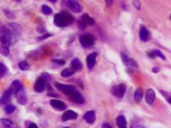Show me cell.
<instances>
[{
  "instance_id": "36",
  "label": "cell",
  "mask_w": 171,
  "mask_h": 128,
  "mask_svg": "<svg viewBox=\"0 0 171 128\" xmlns=\"http://www.w3.org/2000/svg\"><path fill=\"white\" fill-rule=\"evenodd\" d=\"M133 4L134 5V6L137 9L140 10V8H141V7H140V3H139L138 1H134V2H133Z\"/></svg>"
},
{
  "instance_id": "18",
  "label": "cell",
  "mask_w": 171,
  "mask_h": 128,
  "mask_svg": "<svg viewBox=\"0 0 171 128\" xmlns=\"http://www.w3.org/2000/svg\"><path fill=\"white\" fill-rule=\"evenodd\" d=\"M116 123L118 128H127V123L125 117L123 115H119L116 119Z\"/></svg>"
},
{
  "instance_id": "27",
  "label": "cell",
  "mask_w": 171,
  "mask_h": 128,
  "mask_svg": "<svg viewBox=\"0 0 171 128\" xmlns=\"http://www.w3.org/2000/svg\"><path fill=\"white\" fill-rule=\"evenodd\" d=\"M18 67L22 70H27L30 68V66H29V64L27 61H22L18 63Z\"/></svg>"
},
{
  "instance_id": "6",
  "label": "cell",
  "mask_w": 171,
  "mask_h": 128,
  "mask_svg": "<svg viewBox=\"0 0 171 128\" xmlns=\"http://www.w3.org/2000/svg\"><path fill=\"white\" fill-rule=\"evenodd\" d=\"M67 6L69 7V9H70L73 12L75 13H79L81 12L82 10V6L76 1H74V0H70L67 2Z\"/></svg>"
},
{
  "instance_id": "19",
  "label": "cell",
  "mask_w": 171,
  "mask_h": 128,
  "mask_svg": "<svg viewBox=\"0 0 171 128\" xmlns=\"http://www.w3.org/2000/svg\"><path fill=\"white\" fill-rule=\"evenodd\" d=\"M71 68L75 70H79L82 68V62L78 58H75L71 61Z\"/></svg>"
},
{
  "instance_id": "12",
  "label": "cell",
  "mask_w": 171,
  "mask_h": 128,
  "mask_svg": "<svg viewBox=\"0 0 171 128\" xmlns=\"http://www.w3.org/2000/svg\"><path fill=\"white\" fill-rule=\"evenodd\" d=\"M50 103L52 107L55 108V109H57L58 110H63L66 109V104L63 103V101L60 100H58V99H52L50 102Z\"/></svg>"
},
{
  "instance_id": "28",
  "label": "cell",
  "mask_w": 171,
  "mask_h": 128,
  "mask_svg": "<svg viewBox=\"0 0 171 128\" xmlns=\"http://www.w3.org/2000/svg\"><path fill=\"white\" fill-rule=\"evenodd\" d=\"M6 71H7V68L6 66L2 63H0V79L3 78L6 75Z\"/></svg>"
},
{
  "instance_id": "26",
  "label": "cell",
  "mask_w": 171,
  "mask_h": 128,
  "mask_svg": "<svg viewBox=\"0 0 171 128\" xmlns=\"http://www.w3.org/2000/svg\"><path fill=\"white\" fill-rule=\"evenodd\" d=\"M42 11L44 15H49L52 14V9L47 5H43L42 6Z\"/></svg>"
},
{
  "instance_id": "38",
  "label": "cell",
  "mask_w": 171,
  "mask_h": 128,
  "mask_svg": "<svg viewBox=\"0 0 171 128\" xmlns=\"http://www.w3.org/2000/svg\"><path fill=\"white\" fill-rule=\"evenodd\" d=\"M37 31H39V33H43V32H45V29L42 27V26H39L37 28Z\"/></svg>"
},
{
  "instance_id": "23",
  "label": "cell",
  "mask_w": 171,
  "mask_h": 128,
  "mask_svg": "<svg viewBox=\"0 0 171 128\" xmlns=\"http://www.w3.org/2000/svg\"><path fill=\"white\" fill-rule=\"evenodd\" d=\"M81 19L87 25H93L94 24V20L93 18L90 17L87 14H84L81 17Z\"/></svg>"
},
{
  "instance_id": "21",
  "label": "cell",
  "mask_w": 171,
  "mask_h": 128,
  "mask_svg": "<svg viewBox=\"0 0 171 128\" xmlns=\"http://www.w3.org/2000/svg\"><path fill=\"white\" fill-rule=\"evenodd\" d=\"M142 97H143V91L141 87L138 88L136 91H135L134 93V100L136 103H140L142 99Z\"/></svg>"
},
{
  "instance_id": "16",
  "label": "cell",
  "mask_w": 171,
  "mask_h": 128,
  "mask_svg": "<svg viewBox=\"0 0 171 128\" xmlns=\"http://www.w3.org/2000/svg\"><path fill=\"white\" fill-rule=\"evenodd\" d=\"M122 61L123 63H125V65L126 66H129V67H138V65H137V63L131 58H129L127 55H124L122 54Z\"/></svg>"
},
{
  "instance_id": "7",
  "label": "cell",
  "mask_w": 171,
  "mask_h": 128,
  "mask_svg": "<svg viewBox=\"0 0 171 128\" xmlns=\"http://www.w3.org/2000/svg\"><path fill=\"white\" fill-rule=\"evenodd\" d=\"M46 87V81L42 77L39 78L38 79L36 80L35 82V84H34V91L36 92H39V93H41L44 90H45Z\"/></svg>"
},
{
  "instance_id": "43",
  "label": "cell",
  "mask_w": 171,
  "mask_h": 128,
  "mask_svg": "<svg viewBox=\"0 0 171 128\" xmlns=\"http://www.w3.org/2000/svg\"><path fill=\"white\" fill-rule=\"evenodd\" d=\"M168 101H169V103H170L171 104V98H169Z\"/></svg>"
},
{
  "instance_id": "31",
  "label": "cell",
  "mask_w": 171,
  "mask_h": 128,
  "mask_svg": "<svg viewBox=\"0 0 171 128\" xmlns=\"http://www.w3.org/2000/svg\"><path fill=\"white\" fill-rule=\"evenodd\" d=\"M154 51V54H155V56H156V57L158 56L159 58H161L162 59H164V60H165V55H163L160 51H158V50H155V51Z\"/></svg>"
},
{
  "instance_id": "33",
  "label": "cell",
  "mask_w": 171,
  "mask_h": 128,
  "mask_svg": "<svg viewBox=\"0 0 171 128\" xmlns=\"http://www.w3.org/2000/svg\"><path fill=\"white\" fill-rule=\"evenodd\" d=\"M131 128H144L138 122H133L131 124Z\"/></svg>"
},
{
  "instance_id": "40",
  "label": "cell",
  "mask_w": 171,
  "mask_h": 128,
  "mask_svg": "<svg viewBox=\"0 0 171 128\" xmlns=\"http://www.w3.org/2000/svg\"><path fill=\"white\" fill-rule=\"evenodd\" d=\"M102 128H112V127L110 124H108V123H104L102 125Z\"/></svg>"
},
{
  "instance_id": "3",
  "label": "cell",
  "mask_w": 171,
  "mask_h": 128,
  "mask_svg": "<svg viewBox=\"0 0 171 128\" xmlns=\"http://www.w3.org/2000/svg\"><path fill=\"white\" fill-rule=\"evenodd\" d=\"M79 41H80V43L83 47L90 48L91 46H93L94 42H95V39H94V37L93 35L87 34L82 35L79 39Z\"/></svg>"
},
{
  "instance_id": "42",
  "label": "cell",
  "mask_w": 171,
  "mask_h": 128,
  "mask_svg": "<svg viewBox=\"0 0 171 128\" xmlns=\"http://www.w3.org/2000/svg\"><path fill=\"white\" fill-rule=\"evenodd\" d=\"M106 3L107 6H110L111 4L113 3V2L112 1H106Z\"/></svg>"
},
{
  "instance_id": "4",
  "label": "cell",
  "mask_w": 171,
  "mask_h": 128,
  "mask_svg": "<svg viewBox=\"0 0 171 128\" xmlns=\"http://www.w3.org/2000/svg\"><path fill=\"white\" fill-rule=\"evenodd\" d=\"M54 86L59 91H61L63 94H66V95H71L74 92L76 91V88L74 86L65 85V84H62L59 82H55Z\"/></svg>"
},
{
  "instance_id": "25",
  "label": "cell",
  "mask_w": 171,
  "mask_h": 128,
  "mask_svg": "<svg viewBox=\"0 0 171 128\" xmlns=\"http://www.w3.org/2000/svg\"><path fill=\"white\" fill-rule=\"evenodd\" d=\"M74 73H75V70H73L72 68H66V69L62 71L61 75L64 78H67V77L71 76Z\"/></svg>"
},
{
  "instance_id": "17",
  "label": "cell",
  "mask_w": 171,
  "mask_h": 128,
  "mask_svg": "<svg viewBox=\"0 0 171 128\" xmlns=\"http://www.w3.org/2000/svg\"><path fill=\"white\" fill-rule=\"evenodd\" d=\"M83 119L87 121L88 123H94L95 121V113L93 110L87 111L83 116Z\"/></svg>"
},
{
  "instance_id": "10",
  "label": "cell",
  "mask_w": 171,
  "mask_h": 128,
  "mask_svg": "<svg viewBox=\"0 0 171 128\" xmlns=\"http://www.w3.org/2000/svg\"><path fill=\"white\" fill-rule=\"evenodd\" d=\"M16 98H17V101L19 104L21 105H25V104L27 103V94L25 91L23 89L20 91H18L17 94H16Z\"/></svg>"
},
{
  "instance_id": "1",
  "label": "cell",
  "mask_w": 171,
  "mask_h": 128,
  "mask_svg": "<svg viewBox=\"0 0 171 128\" xmlns=\"http://www.w3.org/2000/svg\"><path fill=\"white\" fill-rule=\"evenodd\" d=\"M22 29L15 23H10L0 27V42L8 46L18 42L21 37Z\"/></svg>"
},
{
  "instance_id": "8",
  "label": "cell",
  "mask_w": 171,
  "mask_h": 128,
  "mask_svg": "<svg viewBox=\"0 0 171 128\" xmlns=\"http://www.w3.org/2000/svg\"><path fill=\"white\" fill-rule=\"evenodd\" d=\"M78 118V114L73 110H66L62 116V120L66 122L68 120H74Z\"/></svg>"
},
{
  "instance_id": "15",
  "label": "cell",
  "mask_w": 171,
  "mask_h": 128,
  "mask_svg": "<svg viewBox=\"0 0 171 128\" xmlns=\"http://www.w3.org/2000/svg\"><path fill=\"white\" fill-rule=\"evenodd\" d=\"M13 93L11 92V91L8 89L6 91L4 92V94L2 95V97L0 98V105H3V104H5L6 103H8L11 98V96H12Z\"/></svg>"
},
{
  "instance_id": "34",
  "label": "cell",
  "mask_w": 171,
  "mask_h": 128,
  "mask_svg": "<svg viewBox=\"0 0 171 128\" xmlns=\"http://www.w3.org/2000/svg\"><path fill=\"white\" fill-rule=\"evenodd\" d=\"M51 35H52V34H46L42 35V36L39 37V38H38V40H39V41H42V40H44L46 39L49 38V37H51Z\"/></svg>"
},
{
  "instance_id": "11",
  "label": "cell",
  "mask_w": 171,
  "mask_h": 128,
  "mask_svg": "<svg viewBox=\"0 0 171 128\" xmlns=\"http://www.w3.org/2000/svg\"><path fill=\"white\" fill-rule=\"evenodd\" d=\"M97 54L96 52H94V53H91L90 55L87 56V67L89 69H92L94 65H95V62H96V58H97Z\"/></svg>"
},
{
  "instance_id": "35",
  "label": "cell",
  "mask_w": 171,
  "mask_h": 128,
  "mask_svg": "<svg viewBox=\"0 0 171 128\" xmlns=\"http://www.w3.org/2000/svg\"><path fill=\"white\" fill-rule=\"evenodd\" d=\"M42 75H43V76H46V77H43V78L42 77V79L45 80V81H50V80H51V75H48V74L43 73V74H42Z\"/></svg>"
},
{
  "instance_id": "14",
  "label": "cell",
  "mask_w": 171,
  "mask_h": 128,
  "mask_svg": "<svg viewBox=\"0 0 171 128\" xmlns=\"http://www.w3.org/2000/svg\"><path fill=\"white\" fill-rule=\"evenodd\" d=\"M70 97H71V99L76 103L82 104L85 103L84 98L82 95L81 93H79L78 91L74 92L72 95H70Z\"/></svg>"
},
{
  "instance_id": "41",
  "label": "cell",
  "mask_w": 171,
  "mask_h": 128,
  "mask_svg": "<svg viewBox=\"0 0 171 128\" xmlns=\"http://www.w3.org/2000/svg\"><path fill=\"white\" fill-rule=\"evenodd\" d=\"M158 71H159L158 67H153V73H158Z\"/></svg>"
},
{
  "instance_id": "32",
  "label": "cell",
  "mask_w": 171,
  "mask_h": 128,
  "mask_svg": "<svg viewBox=\"0 0 171 128\" xmlns=\"http://www.w3.org/2000/svg\"><path fill=\"white\" fill-rule=\"evenodd\" d=\"M52 62L54 63L58 64V65H59V66H63V65L65 64V61H64V60H62V59H53Z\"/></svg>"
},
{
  "instance_id": "44",
  "label": "cell",
  "mask_w": 171,
  "mask_h": 128,
  "mask_svg": "<svg viewBox=\"0 0 171 128\" xmlns=\"http://www.w3.org/2000/svg\"><path fill=\"white\" fill-rule=\"evenodd\" d=\"M63 128H70V127H63Z\"/></svg>"
},
{
  "instance_id": "24",
  "label": "cell",
  "mask_w": 171,
  "mask_h": 128,
  "mask_svg": "<svg viewBox=\"0 0 171 128\" xmlns=\"http://www.w3.org/2000/svg\"><path fill=\"white\" fill-rule=\"evenodd\" d=\"M9 46L8 45L6 44H1V46H0V53L2 54L4 56H7L9 55L10 54V50H9Z\"/></svg>"
},
{
  "instance_id": "22",
  "label": "cell",
  "mask_w": 171,
  "mask_h": 128,
  "mask_svg": "<svg viewBox=\"0 0 171 128\" xmlns=\"http://www.w3.org/2000/svg\"><path fill=\"white\" fill-rule=\"evenodd\" d=\"M0 124L3 128H13L14 127V124L13 122L6 119H0Z\"/></svg>"
},
{
  "instance_id": "39",
  "label": "cell",
  "mask_w": 171,
  "mask_h": 128,
  "mask_svg": "<svg viewBox=\"0 0 171 128\" xmlns=\"http://www.w3.org/2000/svg\"><path fill=\"white\" fill-rule=\"evenodd\" d=\"M27 128H38V126L36 124H34V123H30Z\"/></svg>"
},
{
  "instance_id": "2",
  "label": "cell",
  "mask_w": 171,
  "mask_h": 128,
  "mask_svg": "<svg viewBox=\"0 0 171 128\" xmlns=\"http://www.w3.org/2000/svg\"><path fill=\"white\" fill-rule=\"evenodd\" d=\"M74 19L75 18L72 15H70L68 11H62L60 13L56 14L54 15V24L59 27H64L71 24L74 22Z\"/></svg>"
},
{
  "instance_id": "20",
  "label": "cell",
  "mask_w": 171,
  "mask_h": 128,
  "mask_svg": "<svg viewBox=\"0 0 171 128\" xmlns=\"http://www.w3.org/2000/svg\"><path fill=\"white\" fill-rule=\"evenodd\" d=\"M139 36H140V39H141V41H147L148 40V38H149V32L147 31V29L144 27L140 29V32H139Z\"/></svg>"
},
{
  "instance_id": "29",
  "label": "cell",
  "mask_w": 171,
  "mask_h": 128,
  "mask_svg": "<svg viewBox=\"0 0 171 128\" xmlns=\"http://www.w3.org/2000/svg\"><path fill=\"white\" fill-rule=\"evenodd\" d=\"M15 107L13 106V105H7L6 107H5V111H6L7 114H11L15 111Z\"/></svg>"
},
{
  "instance_id": "37",
  "label": "cell",
  "mask_w": 171,
  "mask_h": 128,
  "mask_svg": "<svg viewBox=\"0 0 171 128\" xmlns=\"http://www.w3.org/2000/svg\"><path fill=\"white\" fill-rule=\"evenodd\" d=\"M148 55H149V57H150V58H154L155 57H156L153 51H148Z\"/></svg>"
},
{
  "instance_id": "13",
  "label": "cell",
  "mask_w": 171,
  "mask_h": 128,
  "mask_svg": "<svg viewBox=\"0 0 171 128\" xmlns=\"http://www.w3.org/2000/svg\"><path fill=\"white\" fill-rule=\"evenodd\" d=\"M156 95L153 89H148L146 93V101L148 104H153L155 100Z\"/></svg>"
},
{
  "instance_id": "45",
  "label": "cell",
  "mask_w": 171,
  "mask_h": 128,
  "mask_svg": "<svg viewBox=\"0 0 171 128\" xmlns=\"http://www.w3.org/2000/svg\"><path fill=\"white\" fill-rule=\"evenodd\" d=\"M170 19H171V15H170Z\"/></svg>"
},
{
  "instance_id": "30",
  "label": "cell",
  "mask_w": 171,
  "mask_h": 128,
  "mask_svg": "<svg viewBox=\"0 0 171 128\" xmlns=\"http://www.w3.org/2000/svg\"><path fill=\"white\" fill-rule=\"evenodd\" d=\"M78 28H79L80 30H84L85 28L87 27V25L82 20L81 18H80V20L78 22Z\"/></svg>"
},
{
  "instance_id": "9",
  "label": "cell",
  "mask_w": 171,
  "mask_h": 128,
  "mask_svg": "<svg viewBox=\"0 0 171 128\" xmlns=\"http://www.w3.org/2000/svg\"><path fill=\"white\" fill-rule=\"evenodd\" d=\"M10 90L11 91L13 94H17L18 91H20L21 90L23 89V84L21 83L20 81H18V80H15V81H13L12 83H11V85L10 87Z\"/></svg>"
},
{
  "instance_id": "5",
  "label": "cell",
  "mask_w": 171,
  "mask_h": 128,
  "mask_svg": "<svg viewBox=\"0 0 171 128\" xmlns=\"http://www.w3.org/2000/svg\"><path fill=\"white\" fill-rule=\"evenodd\" d=\"M126 86L124 84H119V85L114 86L112 89H111V93L115 96V97L119 98H122L124 96L125 93H126Z\"/></svg>"
}]
</instances>
